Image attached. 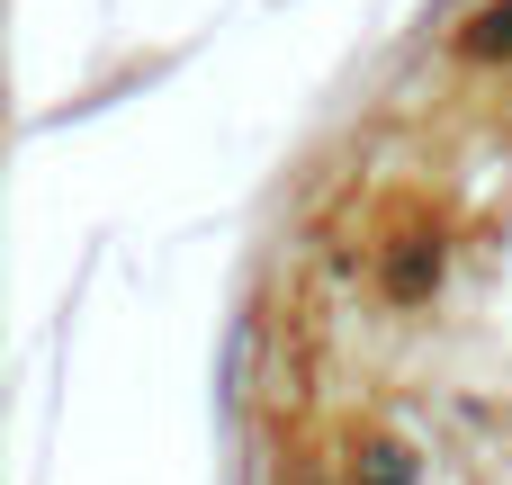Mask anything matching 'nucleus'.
I'll return each mask as SVG.
<instances>
[{
	"instance_id": "nucleus-1",
	"label": "nucleus",
	"mask_w": 512,
	"mask_h": 485,
	"mask_svg": "<svg viewBox=\"0 0 512 485\" xmlns=\"http://www.w3.org/2000/svg\"><path fill=\"white\" fill-rule=\"evenodd\" d=\"M468 45H477V54H504L512 45V0H486V9L468 18Z\"/></svg>"
}]
</instances>
